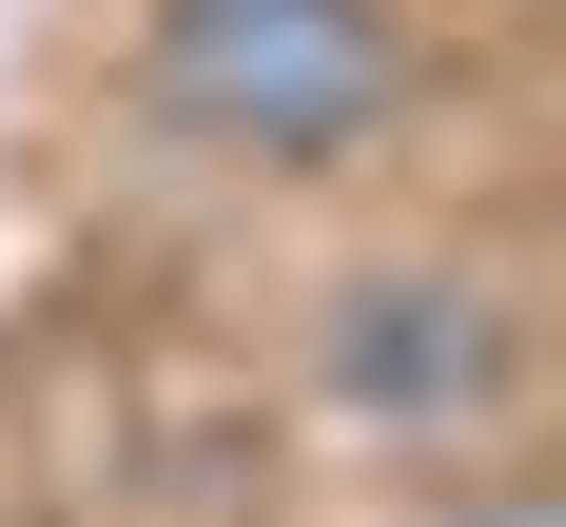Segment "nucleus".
Listing matches in <instances>:
<instances>
[{
    "label": "nucleus",
    "mask_w": 566,
    "mask_h": 527,
    "mask_svg": "<svg viewBox=\"0 0 566 527\" xmlns=\"http://www.w3.org/2000/svg\"><path fill=\"white\" fill-rule=\"evenodd\" d=\"M157 78H176L196 137H234V157H333V137L391 117V20H371V0H176Z\"/></svg>",
    "instance_id": "1"
},
{
    "label": "nucleus",
    "mask_w": 566,
    "mask_h": 527,
    "mask_svg": "<svg viewBox=\"0 0 566 527\" xmlns=\"http://www.w3.org/2000/svg\"><path fill=\"white\" fill-rule=\"evenodd\" d=\"M333 391L371 410V430H450V410L509 391V313L469 274H352L333 293Z\"/></svg>",
    "instance_id": "2"
}]
</instances>
